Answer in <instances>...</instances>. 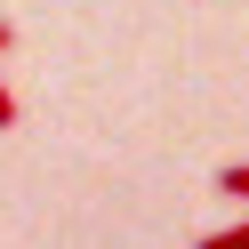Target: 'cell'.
<instances>
[{
    "label": "cell",
    "instance_id": "obj_1",
    "mask_svg": "<svg viewBox=\"0 0 249 249\" xmlns=\"http://www.w3.org/2000/svg\"><path fill=\"white\" fill-rule=\"evenodd\" d=\"M217 193H225V201H249V161H233V169H217Z\"/></svg>",
    "mask_w": 249,
    "mask_h": 249
},
{
    "label": "cell",
    "instance_id": "obj_2",
    "mask_svg": "<svg viewBox=\"0 0 249 249\" xmlns=\"http://www.w3.org/2000/svg\"><path fill=\"white\" fill-rule=\"evenodd\" d=\"M193 249H249V217H241V225H225V233H209V241H193Z\"/></svg>",
    "mask_w": 249,
    "mask_h": 249
},
{
    "label": "cell",
    "instance_id": "obj_3",
    "mask_svg": "<svg viewBox=\"0 0 249 249\" xmlns=\"http://www.w3.org/2000/svg\"><path fill=\"white\" fill-rule=\"evenodd\" d=\"M0 129H17V89L0 81Z\"/></svg>",
    "mask_w": 249,
    "mask_h": 249
},
{
    "label": "cell",
    "instance_id": "obj_4",
    "mask_svg": "<svg viewBox=\"0 0 249 249\" xmlns=\"http://www.w3.org/2000/svg\"><path fill=\"white\" fill-rule=\"evenodd\" d=\"M8 40H17V24H0V49H8Z\"/></svg>",
    "mask_w": 249,
    "mask_h": 249
}]
</instances>
